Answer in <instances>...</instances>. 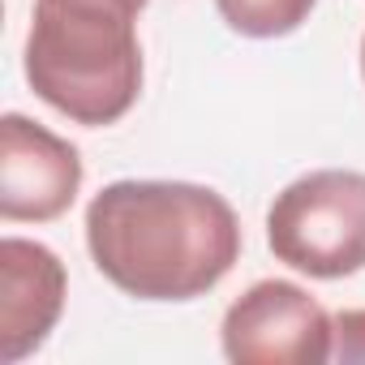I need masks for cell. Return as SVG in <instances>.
I'll use <instances>...</instances> for the list:
<instances>
[{"label": "cell", "mask_w": 365, "mask_h": 365, "mask_svg": "<svg viewBox=\"0 0 365 365\" xmlns=\"http://www.w3.org/2000/svg\"><path fill=\"white\" fill-rule=\"evenodd\" d=\"M65 262L26 237L0 241V361L18 365L48 344L65 314Z\"/></svg>", "instance_id": "6"}, {"label": "cell", "mask_w": 365, "mask_h": 365, "mask_svg": "<svg viewBox=\"0 0 365 365\" xmlns=\"http://www.w3.org/2000/svg\"><path fill=\"white\" fill-rule=\"evenodd\" d=\"M82 155L61 133L22 112L0 120V215L9 224H52L82 194Z\"/></svg>", "instance_id": "5"}, {"label": "cell", "mask_w": 365, "mask_h": 365, "mask_svg": "<svg viewBox=\"0 0 365 365\" xmlns=\"http://www.w3.org/2000/svg\"><path fill=\"white\" fill-rule=\"evenodd\" d=\"M361 78H365V35H361Z\"/></svg>", "instance_id": "9"}, {"label": "cell", "mask_w": 365, "mask_h": 365, "mask_svg": "<svg viewBox=\"0 0 365 365\" xmlns=\"http://www.w3.org/2000/svg\"><path fill=\"white\" fill-rule=\"evenodd\" d=\"M335 318L288 279H262L241 292L220 327L224 356L237 365H318L331 361Z\"/></svg>", "instance_id": "4"}, {"label": "cell", "mask_w": 365, "mask_h": 365, "mask_svg": "<svg viewBox=\"0 0 365 365\" xmlns=\"http://www.w3.org/2000/svg\"><path fill=\"white\" fill-rule=\"evenodd\" d=\"M331 361H365V309H339L335 314V339H331Z\"/></svg>", "instance_id": "8"}, {"label": "cell", "mask_w": 365, "mask_h": 365, "mask_svg": "<svg viewBox=\"0 0 365 365\" xmlns=\"http://www.w3.org/2000/svg\"><path fill=\"white\" fill-rule=\"evenodd\" d=\"M267 245L309 279L365 271V172L318 168L284 185L267 211Z\"/></svg>", "instance_id": "3"}, {"label": "cell", "mask_w": 365, "mask_h": 365, "mask_svg": "<svg viewBox=\"0 0 365 365\" xmlns=\"http://www.w3.org/2000/svg\"><path fill=\"white\" fill-rule=\"evenodd\" d=\"M99 275L138 301L207 297L241 258V220L194 180H112L86 207Z\"/></svg>", "instance_id": "1"}, {"label": "cell", "mask_w": 365, "mask_h": 365, "mask_svg": "<svg viewBox=\"0 0 365 365\" xmlns=\"http://www.w3.org/2000/svg\"><path fill=\"white\" fill-rule=\"evenodd\" d=\"M150 0H35L26 82L61 116L103 129L142 95L138 14Z\"/></svg>", "instance_id": "2"}, {"label": "cell", "mask_w": 365, "mask_h": 365, "mask_svg": "<svg viewBox=\"0 0 365 365\" xmlns=\"http://www.w3.org/2000/svg\"><path fill=\"white\" fill-rule=\"evenodd\" d=\"M318 0H215L228 31L245 39H284L309 22Z\"/></svg>", "instance_id": "7"}]
</instances>
